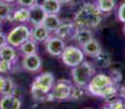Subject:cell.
Instances as JSON below:
<instances>
[{"instance_id": "obj_1", "label": "cell", "mask_w": 125, "mask_h": 109, "mask_svg": "<svg viewBox=\"0 0 125 109\" xmlns=\"http://www.w3.org/2000/svg\"><path fill=\"white\" fill-rule=\"evenodd\" d=\"M103 20V13H101L95 3H84L77 10L73 19V23L76 28H88L94 30L101 24Z\"/></svg>"}, {"instance_id": "obj_2", "label": "cell", "mask_w": 125, "mask_h": 109, "mask_svg": "<svg viewBox=\"0 0 125 109\" xmlns=\"http://www.w3.org/2000/svg\"><path fill=\"white\" fill-rule=\"evenodd\" d=\"M54 82V75L51 72H45L36 77L31 87V92L35 100L48 101V94L51 91Z\"/></svg>"}, {"instance_id": "obj_3", "label": "cell", "mask_w": 125, "mask_h": 109, "mask_svg": "<svg viewBox=\"0 0 125 109\" xmlns=\"http://www.w3.org/2000/svg\"><path fill=\"white\" fill-rule=\"evenodd\" d=\"M72 79L76 86L80 87H87L88 83L93 76L96 74V69L95 65L91 63L90 61H85L84 60L81 64L76 65V67L72 68Z\"/></svg>"}, {"instance_id": "obj_4", "label": "cell", "mask_w": 125, "mask_h": 109, "mask_svg": "<svg viewBox=\"0 0 125 109\" xmlns=\"http://www.w3.org/2000/svg\"><path fill=\"white\" fill-rule=\"evenodd\" d=\"M31 38V30L27 25L21 24L10 31L7 36V42L10 46L14 48H19L21 45Z\"/></svg>"}, {"instance_id": "obj_5", "label": "cell", "mask_w": 125, "mask_h": 109, "mask_svg": "<svg viewBox=\"0 0 125 109\" xmlns=\"http://www.w3.org/2000/svg\"><path fill=\"white\" fill-rule=\"evenodd\" d=\"M113 84H116V83H114L112 77L110 75L99 73V74H95V75L93 76V79L90 80V82L88 83L86 88L88 89V92H89L90 94L99 97L103 89L107 88V87L110 85H113Z\"/></svg>"}, {"instance_id": "obj_6", "label": "cell", "mask_w": 125, "mask_h": 109, "mask_svg": "<svg viewBox=\"0 0 125 109\" xmlns=\"http://www.w3.org/2000/svg\"><path fill=\"white\" fill-rule=\"evenodd\" d=\"M84 58H85V55L83 50L76 46H65L61 55L62 62L70 68H74L81 64L84 61Z\"/></svg>"}, {"instance_id": "obj_7", "label": "cell", "mask_w": 125, "mask_h": 109, "mask_svg": "<svg viewBox=\"0 0 125 109\" xmlns=\"http://www.w3.org/2000/svg\"><path fill=\"white\" fill-rule=\"evenodd\" d=\"M72 84L68 80H59L58 82H54L51 91H50V96H51L52 101L53 100H66L70 98L71 94Z\"/></svg>"}, {"instance_id": "obj_8", "label": "cell", "mask_w": 125, "mask_h": 109, "mask_svg": "<svg viewBox=\"0 0 125 109\" xmlns=\"http://www.w3.org/2000/svg\"><path fill=\"white\" fill-rule=\"evenodd\" d=\"M46 50L48 54L53 56V57H61L64 48H65V43L63 39H61L58 36H50L46 40Z\"/></svg>"}, {"instance_id": "obj_9", "label": "cell", "mask_w": 125, "mask_h": 109, "mask_svg": "<svg viewBox=\"0 0 125 109\" xmlns=\"http://www.w3.org/2000/svg\"><path fill=\"white\" fill-rule=\"evenodd\" d=\"M76 26L73 23V21H68V22H61L59 27L54 31L56 36L60 37L61 39H73L74 35L76 33Z\"/></svg>"}, {"instance_id": "obj_10", "label": "cell", "mask_w": 125, "mask_h": 109, "mask_svg": "<svg viewBox=\"0 0 125 109\" xmlns=\"http://www.w3.org/2000/svg\"><path fill=\"white\" fill-rule=\"evenodd\" d=\"M42 59L37 54H33V55H27L24 56L23 60H22V65L23 69L26 70L28 72L32 73H36L42 69Z\"/></svg>"}, {"instance_id": "obj_11", "label": "cell", "mask_w": 125, "mask_h": 109, "mask_svg": "<svg viewBox=\"0 0 125 109\" xmlns=\"http://www.w3.org/2000/svg\"><path fill=\"white\" fill-rule=\"evenodd\" d=\"M30 21L33 25H39V24H42L47 13L45 12V10L42 8L39 3H35L34 6L30 7Z\"/></svg>"}, {"instance_id": "obj_12", "label": "cell", "mask_w": 125, "mask_h": 109, "mask_svg": "<svg viewBox=\"0 0 125 109\" xmlns=\"http://www.w3.org/2000/svg\"><path fill=\"white\" fill-rule=\"evenodd\" d=\"M50 31L45 27L42 24L35 25L33 30H31V38L36 43H45L50 37Z\"/></svg>"}, {"instance_id": "obj_13", "label": "cell", "mask_w": 125, "mask_h": 109, "mask_svg": "<svg viewBox=\"0 0 125 109\" xmlns=\"http://www.w3.org/2000/svg\"><path fill=\"white\" fill-rule=\"evenodd\" d=\"M22 101L15 95H3L0 98V109H21Z\"/></svg>"}, {"instance_id": "obj_14", "label": "cell", "mask_w": 125, "mask_h": 109, "mask_svg": "<svg viewBox=\"0 0 125 109\" xmlns=\"http://www.w3.org/2000/svg\"><path fill=\"white\" fill-rule=\"evenodd\" d=\"M81 48L83 50L84 55H87L89 57H94V58L99 55L102 50L100 43L97 39H95V38H91L89 42H87L85 45L82 46Z\"/></svg>"}, {"instance_id": "obj_15", "label": "cell", "mask_w": 125, "mask_h": 109, "mask_svg": "<svg viewBox=\"0 0 125 109\" xmlns=\"http://www.w3.org/2000/svg\"><path fill=\"white\" fill-rule=\"evenodd\" d=\"M91 38H94L91 30H88V28H77L73 39L82 47L87 42H89Z\"/></svg>"}, {"instance_id": "obj_16", "label": "cell", "mask_w": 125, "mask_h": 109, "mask_svg": "<svg viewBox=\"0 0 125 109\" xmlns=\"http://www.w3.org/2000/svg\"><path fill=\"white\" fill-rule=\"evenodd\" d=\"M39 4L47 14H57L61 10V3L58 0H42Z\"/></svg>"}, {"instance_id": "obj_17", "label": "cell", "mask_w": 125, "mask_h": 109, "mask_svg": "<svg viewBox=\"0 0 125 109\" xmlns=\"http://www.w3.org/2000/svg\"><path fill=\"white\" fill-rule=\"evenodd\" d=\"M0 59L8 60V61H11V62L15 61L18 59V55H16L14 47H12L9 44H7L6 46L0 48Z\"/></svg>"}, {"instance_id": "obj_18", "label": "cell", "mask_w": 125, "mask_h": 109, "mask_svg": "<svg viewBox=\"0 0 125 109\" xmlns=\"http://www.w3.org/2000/svg\"><path fill=\"white\" fill-rule=\"evenodd\" d=\"M11 20L16 21V22H21V23L28 22L30 21V9L25 8V7H21V8L14 10L13 13H12Z\"/></svg>"}, {"instance_id": "obj_19", "label": "cell", "mask_w": 125, "mask_h": 109, "mask_svg": "<svg viewBox=\"0 0 125 109\" xmlns=\"http://www.w3.org/2000/svg\"><path fill=\"white\" fill-rule=\"evenodd\" d=\"M95 6L101 13H110L111 11L114 10L115 6H116V1L115 0H96Z\"/></svg>"}, {"instance_id": "obj_20", "label": "cell", "mask_w": 125, "mask_h": 109, "mask_svg": "<svg viewBox=\"0 0 125 109\" xmlns=\"http://www.w3.org/2000/svg\"><path fill=\"white\" fill-rule=\"evenodd\" d=\"M60 23H61V20L58 18L57 14H47L42 22V25L47 27L50 32H54L59 27Z\"/></svg>"}, {"instance_id": "obj_21", "label": "cell", "mask_w": 125, "mask_h": 109, "mask_svg": "<svg viewBox=\"0 0 125 109\" xmlns=\"http://www.w3.org/2000/svg\"><path fill=\"white\" fill-rule=\"evenodd\" d=\"M20 51L22 52L23 56H27V55H33V54H37V44L35 40L33 39H27L26 42H24L22 45L19 47Z\"/></svg>"}, {"instance_id": "obj_22", "label": "cell", "mask_w": 125, "mask_h": 109, "mask_svg": "<svg viewBox=\"0 0 125 109\" xmlns=\"http://www.w3.org/2000/svg\"><path fill=\"white\" fill-rule=\"evenodd\" d=\"M95 62L100 68H109L112 63V58L109 52L101 50V52L95 57Z\"/></svg>"}, {"instance_id": "obj_23", "label": "cell", "mask_w": 125, "mask_h": 109, "mask_svg": "<svg viewBox=\"0 0 125 109\" xmlns=\"http://www.w3.org/2000/svg\"><path fill=\"white\" fill-rule=\"evenodd\" d=\"M13 6L12 3H8L0 0V20H11L13 13Z\"/></svg>"}, {"instance_id": "obj_24", "label": "cell", "mask_w": 125, "mask_h": 109, "mask_svg": "<svg viewBox=\"0 0 125 109\" xmlns=\"http://www.w3.org/2000/svg\"><path fill=\"white\" fill-rule=\"evenodd\" d=\"M15 83L13 82V80L10 77H6V83H4V87L2 89L1 94L2 95H13L15 92Z\"/></svg>"}, {"instance_id": "obj_25", "label": "cell", "mask_w": 125, "mask_h": 109, "mask_svg": "<svg viewBox=\"0 0 125 109\" xmlns=\"http://www.w3.org/2000/svg\"><path fill=\"white\" fill-rule=\"evenodd\" d=\"M84 96V88L80 86H76L75 84L72 85L71 88V94H70V98L72 100H80V99L83 98Z\"/></svg>"}, {"instance_id": "obj_26", "label": "cell", "mask_w": 125, "mask_h": 109, "mask_svg": "<svg viewBox=\"0 0 125 109\" xmlns=\"http://www.w3.org/2000/svg\"><path fill=\"white\" fill-rule=\"evenodd\" d=\"M12 68H13V62L0 59V74L8 73L12 70Z\"/></svg>"}, {"instance_id": "obj_27", "label": "cell", "mask_w": 125, "mask_h": 109, "mask_svg": "<svg viewBox=\"0 0 125 109\" xmlns=\"http://www.w3.org/2000/svg\"><path fill=\"white\" fill-rule=\"evenodd\" d=\"M117 19L123 24L125 23V1L120 4L119 9H117Z\"/></svg>"}, {"instance_id": "obj_28", "label": "cell", "mask_w": 125, "mask_h": 109, "mask_svg": "<svg viewBox=\"0 0 125 109\" xmlns=\"http://www.w3.org/2000/svg\"><path fill=\"white\" fill-rule=\"evenodd\" d=\"M108 105L111 106L112 109H125V101L122 100L121 98L116 99V100L112 101L111 104H108Z\"/></svg>"}, {"instance_id": "obj_29", "label": "cell", "mask_w": 125, "mask_h": 109, "mask_svg": "<svg viewBox=\"0 0 125 109\" xmlns=\"http://www.w3.org/2000/svg\"><path fill=\"white\" fill-rule=\"evenodd\" d=\"M19 6L25 7V8H30V7L34 6L36 3V0H16Z\"/></svg>"}, {"instance_id": "obj_30", "label": "cell", "mask_w": 125, "mask_h": 109, "mask_svg": "<svg viewBox=\"0 0 125 109\" xmlns=\"http://www.w3.org/2000/svg\"><path fill=\"white\" fill-rule=\"evenodd\" d=\"M7 44H8V42H7V35L0 31V48L6 46Z\"/></svg>"}, {"instance_id": "obj_31", "label": "cell", "mask_w": 125, "mask_h": 109, "mask_svg": "<svg viewBox=\"0 0 125 109\" xmlns=\"http://www.w3.org/2000/svg\"><path fill=\"white\" fill-rule=\"evenodd\" d=\"M119 97L122 99V100L125 101V86H122L121 88L119 89Z\"/></svg>"}, {"instance_id": "obj_32", "label": "cell", "mask_w": 125, "mask_h": 109, "mask_svg": "<svg viewBox=\"0 0 125 109\" xmlns=\"http://www.w3.org/2000/svg\"><path fill=\"white\" fill-rule=\"evenodd\" d=\"M4 83H6V77L0 74V94H1L2 89H3V87H4Z\"/></svg>"}, {"instance_id": "obj_33", "label": "cell", "mask_w": 125, "mask_h": 109, "mask_svg": "<svg viewBox=\"0 0 125 109\" xmlns=\"http://www.w3.org/2000/svg\"><path fill=\"white\" fill-rule=\"evenodd\" d=\"M61 4H68V3H71L73 0H58Z\"/></svg>"}, {"instance_id": "obj_34", "label": "cell", "mask_w": 125, "mask_h": 109, "mask_svg": "<svg viewBox=\"0 0 125 109\" xmlns=\"http://www.w3.org/2000/svg\"><path fill=\"white\" fill-rule=\"evenodd\" d=\"M2 1L8 2V3H14V2H16V0H2Z\"/></svg>"}, {"instance_id": "obj_35", "label": "cell", "mask_w": 125, "mask_h": 109, "mask_svg": "<svg viewBox=\"0 0 125 109\" xmlns=\"http://www.w3.org/2000/svg\"><path fill=\"white\" fill-rule=\"evenodd\" d=\"M102 109H112V108L110 105H107V106H104V107H102Z\"/></svg>"}, {"instance_id": "obj_36", "label": "cell", "mask_w": 125, "mask_h": 109, "mask_svg": "<svg viewBox=\"0 0 125 109\" xmlns=\"http://www.w3.org/2000/svg\"><path fill=\"white\" fill-rule=\"evenodd\" d=\"M123 30H124V33H125V23H124V27H123Z\"/></svg>"}, {"instance_id": "obj_37", "label": "cell", "mask_w": 125, "mask_h": 109, "mask_svg": "<svg viewBox=\"0 0 125 109\" xmlns=\"http://www.w3.org/2000/svg\"><path fill=\"white\" fill-rule=\"evenodd\" d=\"M1 22H2V20H0V25H1Z\"/></svg>"}]
</instances>
